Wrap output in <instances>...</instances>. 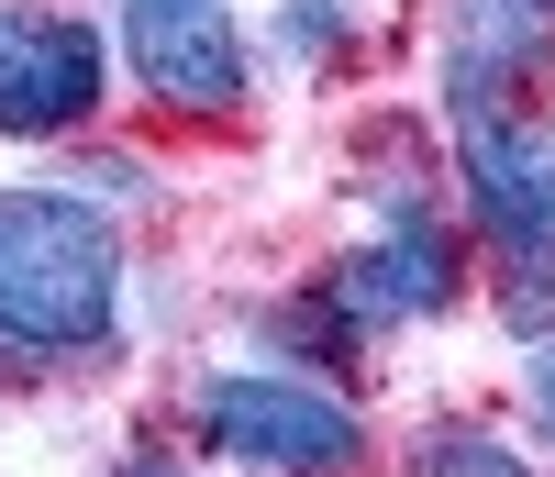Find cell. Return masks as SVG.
<instances>
[{
  "instance_id": "52a82bcc",
  "label": "cell",
  "mask_w": 555,
  "mask_h": 477,
  "mask_svg": "<svg viewBox=\"0 0 555 477\" xmlns=\"http://www.w3.org/2000/svg\"><path fill=\"white\" fill-rule=\"evenodd\" d=\"M423 477H522V466L500 455L489 434H434V444H423Z\"/></svg>"
},
{
  "instance_id": "7a4b0ae2",
  "label": "cell",
  "mask_w": 555,
  "mask_h": 477,
  "mask_svg": "<svg viewBox=\"0 0 555 477\" xmlns=\"http://www.w3.org/2000/svg\"><path fill=\"white\" fill-rule=\"evenodd\" d=\"M455 167H467V201L489 222V245L512 256L522 278V322L555 300V123L533 112H467V133H455Z\"/></svg>"
},
{
  "instance_id": "8992f818",
  "label": "cell",
  "mask_w": 555,
  "mask_h": 477,
  "mask_svg": "<svg viewBox=\"0 0 555 477\" xmlns=\"http://www.w3.org/2000/svg\"><path fill=\"white\" fill-rule=\"evenodd\" d=\"M334 300H345L356 322H423V311L455 300V245H444L434 222H389L366 256L334 267Z\"/></svg>"
},
{
  "instance_id": "6da1fadb",
  "label": "cell",
  "mask_w": 555,
  "mask_h": 477,
  "mask_svg": "<svg viewBox=\"0 0 555 477\" xmlns=\"http://www.w3.org/2000/svg\"><path fill=\"white\" fill-rule=\"evenodd\" d=\"M122 300V233L67 189H0V333L101 345Z\"/></svg>"
},
{
  "instance_id": "9c48e42d",
  "label": "cell",
  "mask_w": 555,
  "mask_h": 477,
  "mask_svg": "<svg viewBox=\"0 0 555 477\" xmlns=\"http://www.w3.org/2000/svg\"><path fill=\"white\" fill-rule=\"evenodd\" d=\"M544 422H555V356H544Z\"/></svg>"
},
{
  "instance_id": "5b68a950",
  "label": "cell",
  "mask_w": 555,
  "mask_h": 477,
  "mask_svg": "<svg viewBox=\"0 0 555 477\" xmlns=\"http://www.w3.org/2000/svg\"><path fill=\"white\" fill-rule=\"evenodd\" d=\"M122 44L133 78L178 112H234L245 101V34L222 0H122Z\"/></svg>"
},
{
  "instance_id": "3957f363",
  "label": "cell",
  "mask_w": 555,
  "mask_h": 477,
  "mask_svg": "<svg viewBox=\"0 0 555 477\" xmlns=\"http://www.w3.org/2000/svg\"><path fill=\"white\" fill-rule=\"evenodd\" d=\"M201 434L245 466H345L356 455V411L311 377H211L201 389Z\"/></svg>"
},
{
  "instance_id": "ba28073f",
  "label": "cell",
  "mask_w": 555,
  "mask_h": 477,
  "mask_svg": "<svg viewBox=\"0 0 555 477\" xmlns=\"http://www.w3.org/2000/svg\"><path fill=\"white\" fill-rule=\"evenodd\" d=\"M334 23H345V0H289V44H300V56H322Z\"/></svg>"
},
{
  "instance_id": "277c9868",
  "label": "cell",
  "mask_w": 555,
  "mask_h": 477,
  "mask_svg": "<svg viewBox=\"0 0 555 477\" xmlns=\"http://www.w3.org/2000/svg\"><path fill=\"white\" fill-rule=\"evenodd\" d=\"M89 112H101V34L44 0H0V133H67Z\"/></svg>"
}]
</instances>
